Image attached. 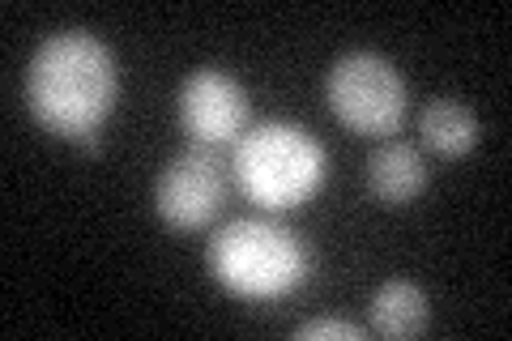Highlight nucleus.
Returning a JSON list of instances; mask_svg holds the SVG:
<instances>
[{"label": "nucleus", "mask_w": 512, "mask_h": 341, "mask_svg": "<svg viewBox=\"0 0 512 341\" xmlns=\"http://www.w3.org/2000/svg\"><path fill=\"white\" fill-rule=\"evenodd\" d=\"M299 341H312V337H338V341H359L363 329L359 324H342V320H308L295 329Z\"/></svg>", "instance_id": "10"}, {"label": "nucleus", "mask_w": 512, "mask_h": 341, "mask_svg": "<svg viewBox=\"0 0 512 341\" xmlns=\"http://www.w3.org/2000/svg\"><path fill=\"white\" fill-rule=\"evenodd\" d=\"M431 316L427 295L414 282H384L372 299V324L384 337H414L423 333V324Z\"/></svg>", "instance_id": "8"}, {"label": "nucleus", "mask_w": 512, "mask_h": 341, "mask_svg": "<svg viewBox=\"0 0 512 341\" xmlns=\"http://www.w3.org/2000/svg\"><path fill=\"white\" fill-rule=\"evenodd\" d=\"M423 141L431 145L436 154H466L474 150V141H478V120H474V111L466 103H457V99H436V103H427L423 111Z\"/></svg>", "instance_id": "9"}, {"label": "nucleus", "mask_w": 512, "mask_h": 341, "mask_svg": "<svg viewBox=\"0 0 512 341\" xmlns=\"http://www.w3.org/2000/svg\"><path fill=\"white\" fill-rule=\"evenodd\" d=\"M120 73L107 47L86 30H60L43 39L26 69V103L56 137L99 150V124L111 116Z\"/></svg>", "instance_id": "1"}, {"label": "nucleus", "mask_w": 512, "mask_h": 341, "mask_svg": "<svg viewBox=\"0 0 512 341\" xmlns=\"http://www.w3.org/2000/svg\"><path fill=\"white\" fill-rule=\"evenodd\" d=\"M231 167L222 162L214 145H188L184 154H175L163 175L154 184V209L158 218L175 231H197V226L214 222L218 209L227 205L231 188Z\"/></svg>", "instance_id": "5"}, {"label": "nucleus", "mask_w": 512, "mask_h": 341, "mask_svg": "<svg viewBox=\"0 0 512 341\" xmlns=\"http://www.w3.org/2000/svg\"><path fill=\"white\" fill-rule=\"evenodd\" d=\"M367 188L384 205H406L427 188V167L414 145L406 141H384L367 158Z\"/></svg>", "instance_id": "7"}, {"label": "nucleus", "mask_w": 512, "mask_h": 341, "mask_svg": "<svg viewBox=\"0 0 512 341\" xmlns=\"http://www.w3.org/2000/svg\"><path fill=\"white\" fill-rule=\"evenodd\" d=\"M325 99L346 128L363 137H389L406 116V81L384 56L350 52L329 69Z\"/></svg>", "instance_id": "4"}, {"label": "nucleus", "mask_w": 512, "mask_h": 341, "mask_svg": "<svg viewBox=\"0 0 512 341\" xmlns=\"http://www.w3.org/2000/svg\"><path fill=\"white\" fill-rule=\"evenodd\" d=\"M231 171L256 205L291 209L325 184V150L308 128L269 120L235 141Z\"/></svg>", "instance_id": "2"}, {"label": "nucleus", "mask_w": 512, "mask_h": 341, "mask_svg": "<svg viewBox=\"0 0 512 341\" xmlns=\"http://www.w3.org/2000/svg\"><path fill=\"white\" fill-rule=\"evenodd\" d=\"M180 124L197 145H231L244 137L248 124V94L244 86L222 73V69H201L180 86Z\"/></svg>", "instance_id": "6"}, {"label": "nucleus", "mask_w": 512, "mask_h": 341, "mask_svg": "<svg viewBox=\"0 0 512 341\" xmlns=\"http://www.w3.org/2000/svg\"><path fill=\"white\" fill-rule=\"evenodd\" d=\"M210 269L239 299H282L308 278V248L269 218H239L214 235Z\"/></svg>", "instance_id": "3"}]
</instances>
